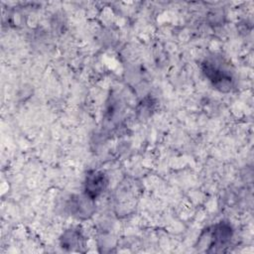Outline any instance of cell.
Returning <instances> with one entry per match:
<instances>
[{
  "instance_id": "1",
  "label": "cell",
  "mask_w": 254,
  "mask_h": 254,
  "mask_svg": "<svg viewBox=\"0 0 254 254\" xmlns=\"http://www.w3.org/2000/svg\"><path fill=\"white\" fill-rule=\"evenodd\" d=\"M201 70L211 85L221 92H228L234 84L230 70L216 59H205L201 63Z\"/></svg>"
},
{
  "instance_id": "2",
  "label": "cell",
  "mask_w": 254,
  "mask_h": 254,
  "mask_svg": "<svg viewBox=\"0 0 254 254\" xmlns=\"http://www.w3.org/2000/svg\"><path fill=\"white\" fill-rule=\"evenodd\" d=\"M108 185V179L106 175L101 171H89L85 176L83 183V194L88 198L95 200L99 197Z\"/></svg>"
},
{
  "instance_id": "3",
  "label": "cell",
  "mask_w": 254,
  "mask_h": 254,
  "mask_svg": "<svg viewBox=\"0 0 254 254\" xmlns=\"http://www.w3.org/2000/svg\"><path fill=\"white\" fill-rule=\"evenodd\" d=\"M67 208L72 216L83 219L92 215L95 210V204L94 200L84 194L72 195L67 202Z\"/></svg>"
},
{
  "instance_id": "4",
  "label": "cell",
  "mask_w": 254,
  "mask_h": 254,
  "mask_svg": "<svg viewBox=\"0 0 254 254\" xmlns=\"http://www.w3.org/2000/svg\"><path fill=\"white\" fill-rule=\"evenodd\" d=\"M207 235L209 237V248L222 247L230 241L232 236V228L228 223L220 221L207 232Z\"/></svg>"
},
{
  "instance_id": "5",
  "label": "cell",
  "mask_w": 254,
  "mask_h": 254,
  "mask_svg": "<svg viewBox=\"0 0 254 254\" xmlns=\"http://www.w3.org/2000/svg\"><path fill=\"white\" fill-rule=\"evenodd\" d=\"M60 242L63 249L73 251L82 246L83 236L78 228H69L62 234Z\"/></svg>"
}]
</instances>
